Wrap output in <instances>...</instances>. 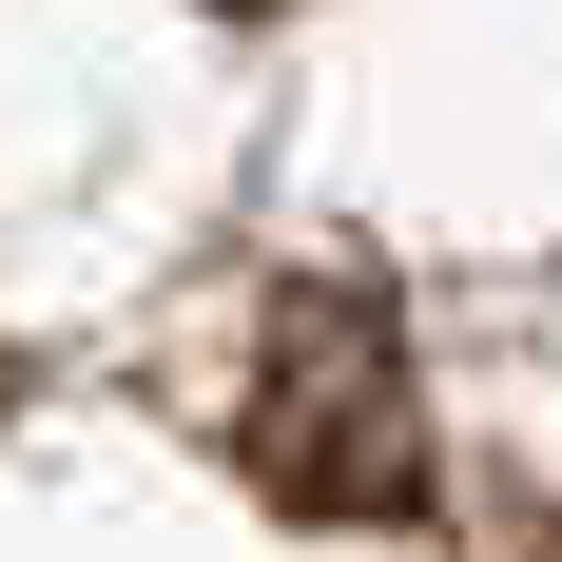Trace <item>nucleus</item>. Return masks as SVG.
Returning a JSON list of instances; mask_svg holds the SVG:
<instances>
[{"label": "nucleus", "mask_w": 562, "mask_h": 562, "mask_svg": "<svg viewBox=\"0 0 562 562\" xmlns=\"http://www.w3.org/2000/svg\"><path fill=\"white\" fill-rule=\"evenodd\" d=\"M233 465H252L291 524H427V389H407V330L369 291H272Z\"/></svg>", "instance_id": "1"}, {"label": "nucleus", "mask_w": 562, "mask_h": 562, "mask_svg": "<svg viewBox=\"0 0 562 562\" xmlns=\"http://www.w3.org/2000/svg\"><path fill=\"white\" fill-rule=\"evenodd\" d=\"M214 20H272V0H214Z\"/></svg>", "instance_id": "2"}]
</instances>
